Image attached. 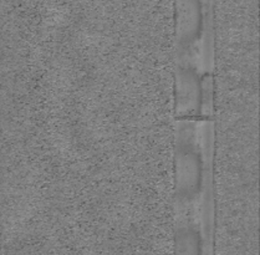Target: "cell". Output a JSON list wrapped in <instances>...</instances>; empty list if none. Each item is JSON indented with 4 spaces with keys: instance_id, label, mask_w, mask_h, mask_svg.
Returning a JSON list of instances; mask_svg holds the SVG:
<instances>
[{
    "instance_id": "obj_1",
    "label": "cell",
    "mask_w": 260,
    "mask_h": 255,
    "mask_svg": "<svg viewBox=\"0 0 260 255\" xmlns=\"http://www.w3.org/2000/svg\"><path fill=\"white\" fill-rule=\"evenodd\" d=\"M174 255H214L213 223L177 221Z\"/></svg>"
}]
</instances>
